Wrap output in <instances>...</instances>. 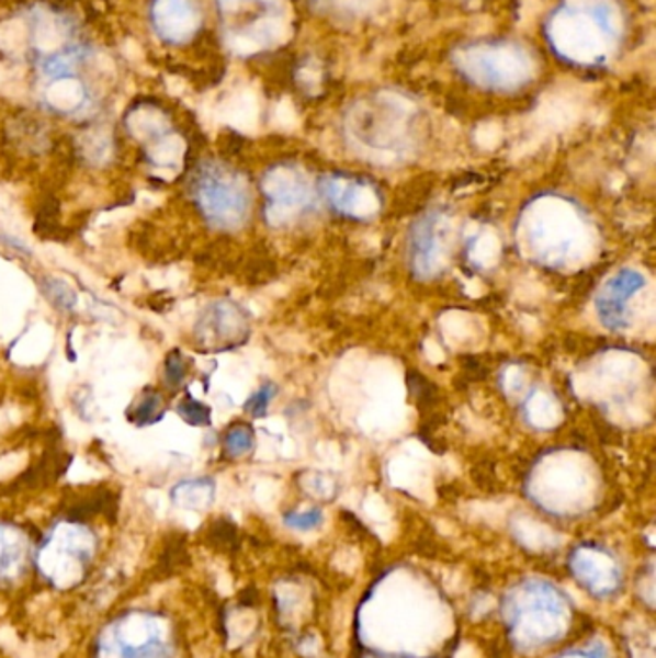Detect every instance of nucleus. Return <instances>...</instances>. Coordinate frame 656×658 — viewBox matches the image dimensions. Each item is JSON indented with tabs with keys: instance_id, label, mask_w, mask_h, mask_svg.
<instances>
[{
	"instance_id": "nucleus-1",
	"label": "nucleus",
	"mask_w": 656,
	"mask_h": 658,
	"mask_svg": "<svg viewBox=\"0 0 656 658\" xmlns=\"http://www.w3.org/2000/svg\"><path fill=\"white\" fill-rule=\"evenodd\" d=\"M112 639L122 650V658H166L168 655V647L160 642L157 619L145 612L122 620Z\"/></svg>"
},
{
	"instance_id": "nucleus-2",
	"label": "nucleus",
	"mask_w": 656,
	"mask_h": 658,
	"mask_svg": "<svg viewBox=\"0 0 656 658\" xmlns=\"http://www.w3.org/2000/svg\"><path fill=\"white\" fill-rule=\"evenodd\" d=\"M645 285V277L635 270H620L602 290L595 300L597 314L602 326L609 329H624L627 326V303L630 297L640 293Z\"/></svg>"
},
{
	"instance_id": "nucleus-3",
	"label": "nucleus",
	"mask_w": 656,
	"mask_h": 658,
	"mask_svg": "<svg viewBox=\"0 0 656 658\" xmlns=\"http://www.w3.org/2000/svg\"><path fill=\"white\" fill-rule=\"evenodd\" d=\"M196 193L206 216L219 224H234L241 218L247 208L242 189L226 178H216V173H206L199 183Z\"/></svg>"
},
{
	"instance_id": "nucleus-4",
	"label": "nucleus",
	"mask_w": 656,
	"mask_h": 658,
	"mask_svg": "<svg viewBox=\"0 0 656 658\" xmlns=\"http://www.w3.org/2000/svg\"><path fill=\"white\" fill-rule=\"evenodd\" d=\"M158 33L170 43L188 39L193 33L195 4L193 0H158L152 10Z\"/></svg>"
},
{
	"instance_id": "nucleus-5",
	"label": "nucleus",
	"mask_w": 656,
	"mask_h": 658,
	"mask_svg": "<svg viewBox=\"0 0 656 658\" xmlns=\"http://www.w3.org/2000/svg\"><path fill=\"white\" fill-rule=\"evenodd\" d=\"M214 495V486L212 481L199 479V481H183L178 487H173V501L188 507V509H201L204 504L212 501Z\"/></svg>"
},
{
	"instance_id": "nucleus-6",
	"label": "nucleus",
	"mask_w": 656,
	"mask_h": 658,
	"mask_svg": "<svg viewBox=\"0 0 656 658\" xmlns=\"http://www.w3.org/2000/svg\"><path fill=\"white\" fill-rule=\"evenodd\" d=\"M408 393L415 399L416 405L420 410L431 412L439 405L438 385L430 382L428 377L422 376L416 370H408L407 374Z\"/></svg>"
},
{
	"instance_id": "nucleus-7",
	"label": "nucleus",
	"mask_w": 656,
	"mask_h": 658,
	"mask_svg": "<svg viewBox=\"0 0 656 658\" xmlns=\"http://www.w3.org/2000/svg\"><path fill=\"white\" fill-rule=\"evenodd\" d=\"M255 445V430L249 423H234L224 435V449L227 455L241 456L249 453Z\"/></svg>"
},
{
	"instance_id": "nucleus-8",
	"label": "nucleus",
	"mask_w": 656,
	"mask_h": 658,
	"mask_svg": "<svg viewBox=\"0 0 656 658\" xmlns=\"http://www.w3.org/2000/svg\"><path fill=\"white\" fill-rule=\"evenodd\" d=\"M433 226H436V218L428 216L420 224H416L415 229H412L410 245H412L416 259L420 257V259L426 260L433 251Z\"/></svg>"
},
{
	"instance_id": "nucleus-9",
	"label": "nucleus",
	"mask_w": 656,
	"mask_h": 658,
	"mask_svg": "<svg viewBox=\"0 0 656 658\" xmlns=\"http://www.w3.org/2000/svg\"><path fill=\"white\" fill-rule=\"evenodd\" d=\"M208 541L219 551H234L239 545V535L229 520H216L208 532Z\"/></svg>"
},
{
	"instance_id": "nucleus-10",
	"label": "nucleus",
	"mask_w": 656,
	"mask_h": 658,
	"mask_svg": "<svg viewBox=\"0 0 656 658\" xmlns=\"http://www.w3.org/2000/svg\"><path fill=\"white\" fill-rule=\"evenodd\" d=\"M160 416H162V397L158 393H147L142 402L135 407L132 420L139 426H145V423L157 422Z\"/></svg>"
},
{
	"instance_id": "nucleus-11",
	"label": "nucleus",
	"mask_w": 656,
	"mask_h": 658,
	"mask_svg": "<svg viewBox=\"0 0 656 658\" xmlns=\"http://www.w3.org/2000/svg\"><path fill=\"white\" fill-rule=\"evenodd\" d=\"M275 393H278V387H275L274 384L262 385V387L247 400L245 410H247L250 416H255V418L267 415L268 407H270V402L274 399Z\"/></svg>"
},
{
	"instance_id": "nucleus-12",
	"label": "nucleus",
	"mask_w": 656,
	"mask_h": 658,
	"mask_svg": "<svg viewBox=\"0 0 656 658\" xmlns=\"http://www.w3.org/2000/svg\"><path fill=\"white\" fill-rule=\"evenodd\" d=\"M180 415L191 426H208L212 418L211 408L195 399L183 400L180 405Z\"/></svg>"
},
{
	"instance_id": "nucleus-13",
	"label": "nucleus",
	"mask_w": 656,
	"mask_h": 658,
	"mask_svg": "<svg viewBox=\"0 0 656 658\" xmlns=\"http://www.w3.org/2000/svg\"><path fill=\"white\" fill-rule=\"evenodd\" d=\"M20 558H22L20 545L16 547L12 541L7 540V535L0 530V580L12 572V566L20 563Z\"/></svg>"
},
{
	"instance_id": "nucleus-14",
	"label": "nucleus",
	"mask_w": 656,
	"mask_h": 658,
	"mask_svg": "<svg viewBox=\"0 0 656 658\" xmlns=\"http://www.w3.org/2000/svg\"><path fill=\"white\" fill-rule=\"evenodd\" d=\"M321 518H324L321 517V510L314 509L308 510V512H305V514H298V512H287L283 520H285V524L290 525V527H293V530H303V532H306V530H314V527H318V525L321 524Z\"/></svg>"
},
{
	"instance_id": "nucleus-15",
	"label": "nucleus",
	"mask_w": 656,
	"mask_h": 658,
	"mask_svg": "<svg viewBox=\"0 0 656 658\" xmlns=\"http://www.w3.org/2000/svg\"><path fill=\"white\" fill-rule=\"evenodd\" d=\"M185 361L181 359V354L178 351H173L170 356H168V361H166V379H168V384L170 385H180L183 382V377H185Z\"/></svg>"
},
{
	"instance_id": "nucleus-16",
	"label": "nucleus",
	"mask_w": 656,
	"mask_h": 658,
	"mask_svg": "<svg viewBox=\"0 0 656 658\" xmlns=\"http://www.w3.org/2000/svg\"><path fill=\"white\" fill-rule=\"evenodd\" d=\"M48 297H50L53 303L60 306V308H70L73 305V300H76L73 293L60 282L48 283Z\"/></svg>"
}]
</instances>
